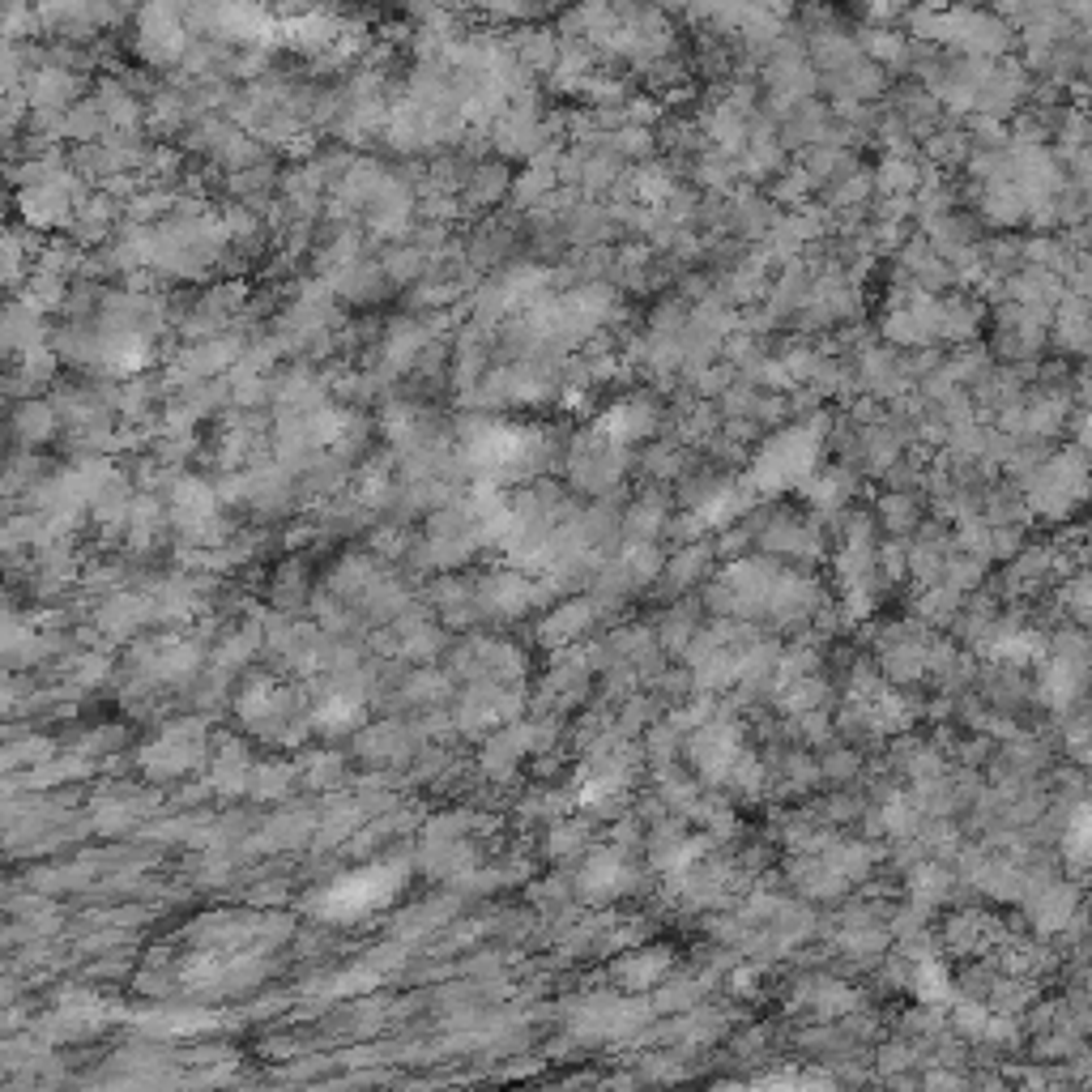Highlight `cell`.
<instances>
[{
    "label": "cell",
    "instance_id": "obj_1",
    "mask_svg": "<svg viewBox=\"0 0 1092 1092\" xmlns=\"http://www.w3.org/2000/svg\"><path fill=\"white\" fill-rule=\"evenodd\" d=\"M824 431L828 423L824 418H811V423H798L781 436H772L752 474H747V486H752L756 496H772V492H786L794 482H807L815 474V462H820V448H824Z\"/></svg>",
    "mask_w": 1092,
    "mask_h": 1092
},
{
    "label": "cell",
    "instance_id": "obj_2",
    "mask_svg": "<svg viewBox=\"0 0 1092 1092\" xmlns=\"http://www.w3.org/2000/svg\"><path fill=\"white\" fill-rule=\"evenodd\" d=\"M1024 496H1028V508L1042 512V516H1067L1071 508H1080L1084 500V448H1062L1058 457H1046L1038 470L1024 474Z\"/></svg>",
    "mask_w": 1092,
    "mask_h": 1092
},
{
    "label": "cell",
    "instance_id": "obj_3",
    "mask_svg": "<svg viewBox=\"0 0 1092 1092\" xmlns=\"http://www.w3.org/2000/svg\"><path fill=\"white\" fill-rule=\"evenodd\" d=\"M627 466H631L627 448H615L611 440H602L593 427L568 444V478L585 496H611L623 482Z\"/></svg>",
    "mask_w": 1092,
    "mask_h": 1092
},
{
    "label": "cell",
    "instance_id": "obj_4",
    "mask_svg": "<svg viewBox=\"0 0 1092 1092\" xmlns=\"http://www.w3.org/2000/svg\"><path fill=\"white\" fill-rule=\"evenodd\" d=\"M657 427H662V410H657L653 397H623L615 406L602 410V418L593 423V431L602 440H611L615 448H627V452L636 444H645Z\"/></svg>",
    "mask_w": 1092,
    "mask_h": 1092
},
{
    "label": "cell",
    "instance_id": "obj_5",
    "mask_svg": "<svg viewBox=\"0 0 1092 1092\" xmlns=\"http://www.w3.org/2000/svg\"><path fill=\"white\" fill-rule=\"evenodd\" d=\"M184 47H188V35H184L180 17L171 13V9H150V13H141L137 51L146 56L150 65H171V61H180Z\"/></svg>",
    "mask_w": 1092,
    "mask_h": 1092
},
{
    "label": "cell",
    "instance_id": "obj_6",
    "mask_svg": "<svg viewBox=\"0 0 1092 1092\" xmlns=\"http://www.w3.org/2000/svg\"><path fill=\"white\" fill-rule=\"evenodd\" d=\"M879 521L887 525V534H893V538L917 534V530H922V504H917L913 492H887L879 500Z\"/></svg>",
    "mask_w": 1092,
    "mask_h": 1092
},
{
    "label": "cell",
    "instance_id": "obj_7",
    "mask_svg": "<svg viewBox=\"0 0 1092 1092\" xmlns=\"http://www.w3.org/2000/svg\"><path fill=\"white\" fill-rule=\"evenodd\" d=\"M708 568H713V551H708V546H704V542H687L679 555L666 559L662 577H666L675 589H687V585H692V581L700 577V572H708Z\"/></svg>",
    "mask_w": 1092,
    "mask_h": 1092
},
{
    "label": "cell",
    "instance_id": "obj_8",
    "mask_svg": "<svg viewBox=\"0 0 1092 1092\" xmlns=\"http://www.w3.org/2000/svg\"><path fill=\"white\" fill-rule=\"evenodd\" d=\"M593 619V602H568V607H559L555 615H546L542 623V641L546 645H563L572 636H581V627Z\"/></svg>",
    "mask_w": 1092,
    "mask_h": 1092
},
{
    "label": "cell",
    "instance_id": "obj_9",
    "mask_svg": "<svg viewBox=\"0 0 1092 1092\" xmlns=\"http://www.w3.org/2000/svg\"><path fill=\"white\" fill-rule=\"evenodd\" d=\"M871 184L879 188V192H913L917 184H922V171H917L909 158H887L883 167H879V176H871Z\"/></svg>",
    "mask_w": 1092,
    "mask_h": 1092
},
{
    "label": "cell",
    "instance_id": "obj_10",
    "mask_svg": "<svg viewBox=\"0 0 1092 1092\" xmlns=\"http://www.w3.org/2000/svg\"><path fill=\"white\" fill-rule=\"evenodd\" d=\"M508 184H512V176L508 171L500 167V162H492V167H474V176H470V201H496V196H504L508 192Z\"/></svg>",
    "mask_w": 1092,
    "mask_h": 1092
}]
</instances>
